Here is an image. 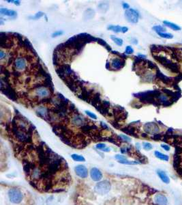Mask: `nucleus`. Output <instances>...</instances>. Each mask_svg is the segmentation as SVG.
Instances as JSON below:
<instances>
[{
    "mask_svg": "<svg viewBox=\"0 0 182 205\" xmlns=\"http://www.w3.org/2000/svg\"><path fill=\"white\" fill-rule=\"evenodd\" d=\"M27 61L32 62L28 60L27 56H18L15 58L13 62V69L21 73V72L25 71L27 68Z\"/></svg>",
    "mask_w": 182,
    "mask_h": 205,
    "instance_id": "obj_1",
    "label": "nucleus"
},
{
    "mask_svg": "<svg viewBox=\"0 0 182 205\" xmlns=\"http://www.w3.org/2000/svg\"><path fill=\"white\" fill-rule=\"evenodd\" d=\"M8 197L13 204H20L23 199L22 192L17 188H12L8 192Z\"/></svg>",
    "mask_w": 182,
    "mask_h": 205,
    "instance_id": "obj_2",
    "label": "nucleus"
},
{
    "mask_svg": "<svg viewBox=\"0 0 182 205\" xmlns=\"http://www.w3.org/2000/svg\"><path fill=\"white\" fill-rule=\"evenodd\" d=\"M71 116V123L72 125L75 126V127L81 128L82 126L87 124L88 122L90 121V120H88L87 118H86L85 116H83V115H81V114H79L78 111L72 114Z\"/></svg>",
    "mask_w": 182,
    "mask_h": 205,
    "instance_id": "obj_3",
    "label": "nucleus"
},
{
    "mask_svg": "<svg viewBox=\"0 0 182 205\" xmlns=\"http://www.w3.org/2000/svg\"><path fill=\"white\" fill-rule=\"evenodd\" d=\"M140 121H136V122H133L132 123H130L128 125H127L126 127H122L120 129L121 131H123L125 133H126L129 136H131L135 137H138V131L139 129L138 127H136V125L138 124H140Z\"/></svg>",
    "mask_w": 182,
    "mask_h": 205,
    "instance_id": "obj_4",
    "label": "nucleus"
},
{
    "mask_svg": "<svg viewBox=\"0 0 182 205\" xmlns=\"http://www.w3.org/2000/svg\"><path fill=\"white\" fill-rule=\"evenodd\" d=\"M111 183L108 181H104L100 182L95 186L94 190L97 194L100 195L106 194L111 190Z\"/></svg>",
    "mask_w": 182,
    "mask_h": 205,
    "instance_id": "obj_5",
    "label": "nucleus"
},
{
    "mask_svg": "<svg viewBox=\"0 0 182 205\" xmlns=\"http://www.w3.org/2000/svg\"><path fill=\"white\" fill-rule=\"evenodd\" d=\"M125 17L127 21L131 23H136L139 21V12L134 9L130 8L129 10L125 11Z\"/></svg>",
    "mask_w": 182,
    "mask_h": 205,
    "instance_id": "obj_6",
    "label": "nucleus"
},
{
    "mask_svg": "<svg viewBox=\"0 0 182 205\" xmlns=\"http://www.w3.org/2000/svg\"><path fill=\"white\" fill-rule=\"evenodd\" d=\"M143 130L147 134L155 135L160 131V127L156 122H147L143 125Z\"/></svg>",
    "mask_w": 182,
    "mask_h": 205,
    "instance_id": "obj_7",
    "label": "nucleus"
},
{
    "mask_svg": "<svg viewBox=\"0 0 182 205\" xmlns=\"http://www.w3.org/2000/svg\"><path fill=\"white\" fill-rule=\"evenodd\" d=\"M156 80L160 81L161 82L166 84L167 86H172V83H173V79L171 77H167L164 75L162 72H160L159 70H157L156 71Z\"/></svg>",
    "mask_w": 182,
    "mask_h": 205,
    "instance_id": "obj_8",
    "label": "nucleus"
},
{
    "mask_svg": "<svg viewBox=\"0 0 182 205\" xmlns=\"http://www.w3.org/2000/svg\"><path fill=\"white\" fill-rule=\"evenodd\" d=\"M110 64V70H112L111 69H113V70H115V71H118V70H120L125 66V60L124 59H122V58H115L112 60Z\"/></svg>",
    "mask_w": 182,
    "mask_h": 205,
    "instance_id": "obj_9",
    "label": "nucleus"
},
{
    "mask_svg": "<svg viewBox=\"0 0 182 205\" xmlns=\"http://www.w3.org/2000/svg\"><path fill=\"white\" fill-rule=\"evenodd\" d=\"M141 81L143 82L150 83L156 80V74H153L152 72L149 71H145L141 75Z\"/></svg>",
    "mask_w": 182,
    "mask_h": 205,
    "instance_id": "obj_10",
    "label": "nucleus"
},
{
    "mask_svg": "<svg viewBox=\"0 0 182 205\" xmlns=\"http://www.w3.org/2000/svg\"><path fill=\"white\" fill-rule=\"evenodd\" d=\"M74 170H75L76 174H77L79 177H81V178H87L88 176V170L87 167L84 166V165H77V166H76L75 168H74Z\"/></svg>",
    "mask_w": 182,
    "mask_h": 205,
    "instance_id": "obj_11",
    "label": "nucleus"
},
{
    "mask_svg": "<svg viewBox=\"0 0 182 205\" xmlns=\"http://www.w3.org/2000/svg\"><path fill=\"white\" fill-rule=\"evenodd\" d=\"M153 55L156 61L160 62L162 66H165L166 68H167L169 64H171L172 62L171 60L169 59V58H167V57L164 56V55H161L159 54H153Z\"/></svg>",
    "mask_w": 182,
    "mask_h": 205,
    "instance_id": "obj_12",
    "label": "nucleus"
},
{
    "mask_svg": "<svg viewBox=\"0 0 182 205\" xmlns=\"http://www.w3.org/2000/svg\"><path fill=\"white\" fill-rule=\"evenodd\" d=\"M91 178L94 181H100L102 178V174L98 169L96 167H94L90 171Z\"/></svg>",
    "mask_w": 182,
    "mask_h": 205,
    "instance_id": "obj_13",
    "label": "nucleus"
},
{
    "mask_svg": "<svg viewBox=\"0 0 182 205\" xmlns=\"http://www.w3.org/2000/svg\"><path fill=\"white\" fill-rule=\"evenodd\" d=\"M154 202L156 205H168V200L164 195L157 194L154 196Z\"/></svg>",
    "mask_w": 182,
    "mask_h": 205,
    "instance_id": "obj_14",
    "label": "nucleus"
},
{
    "mask_svg": "<svg viewBox=\"0 0 182 205\" xmlns=\"http://www.w3.org/2000/svg\"><path fill=\"white\" fill-rule=\"evenodd\" d=\"M101 101H102V100H101V98H100V93L95 92L94 94L93 95V97H92V99H90L89 103L94 106V108H95V107H96Z\"/></svg>",
    "mask_w": 182,
    "mask_h": 205,
    "instance_id": "obj_15",
    "label": "nucleus"
},
{
    "mask_svg": "<svg viewBox=\"0 0 182 205\" xmlns=\"http://www.w3.org/2000/svg\"><path fill=\"white\" fill-rule=\"evenodd\" d=\"M168 70H169L171 73H180V66L177 62H172L171 64L167 67Z\"/></svg>",
    "mask_w": 182,
    "mask_h": 205,
    "instance_id": "obj_16",
    "label": "nucleus"
},
{
    "mask_svg": "<svg viewBox=\"0 0 182 205\" xmlns=\"http://www.w3.org/2000/svg\"><path fill=\"white\" fill-rule=\"evenodd\" d=\"M0 13L2 15H5L8 16V17H16L17 15V12L15 10H8L6 8H0Z\"/></svg>",
    "mask_w": 182,
    "mask_h": 205,
    "instance_id": "obj_17",
    "label": "nucleus"
},
{
    "mask_svg": "<svg viewBox=\"0 0 182 205\" xmlns=\"http://www.w3.org/2000/svg\"><path fill=\"white\" fill-rule=\"evenodd\" d=\"M157 174L158 176L160 177V178L162 180V182H164L166 184H169L170 183V178L168 176V175L165 172L162 170H157Z\"/></svg>",
    "mask_w": 182,
    "mask_h": 205,
    "instance_id": "obj_18",
    "label": "nucleus"
},
{
    "mask_svg": "<svg viewBox=\"0 0 182 205\" xmlns=\"http://www.w3.org/2000/svg\"><path fill=\"white\" fill-rule=\"evenodd\" d=\"M163 23H164L165 26L169 27V28L172 29V30H174V31H179V30H181V27L180 26H179L178 25H177L175 23L172 22L168 21H164Z\"/></svg>",
    "mask_w": 182,
    "mask_h": 205,
    "instance_id": "obj_19",
    "label": "nucleus"
},
{
    "mask_svg": "<svg viewBox=\"0 0 182 205\" xmlns=\"http://www.w3.org/2000/svg\"><path fill=\"white\" fill-rule=\"evenodd\" d=\"M95 16V11L92 9L89 8L84 12V18L85 19H91Z\"/></svg>",
    "mask_w": 182,
    "mask_h": 205,
    "instance_id": "obj_20",
    "label": "nucleus"
},
{
    "mask_svg": "<svg viewBox=\"0 0 182 205\" xmlns=\"http://www.w3.org/2000/svg\"><path fill=\"white\" fill-rule=\"evenodd\" d=\"M155 156L156 157L158 158V159H159L160 160H162V161H168L169 160V157L167 155H164V154H163L162 153L159 152V151H155Z\"/></svg>",
    "mask_w": 182,
    "mask_h": 205,
    "instance_id": "obj_21",
    "label": "nucleus"
},
{
    "mask_svg": "<svg viewBox=\"0 0 182 205\" xmlns=\"http://www.w3.org/2000/svg\"><path fill=\"white\" fill-rule=\"evenodd\" d=\"M109 8V4L108 3H101L98 6V9L102 13H106Z\"/></svg>",
    "mask_w": 182,
    "mask_h": 205,
    "instance_id": "obj_22",
    "label": "nucleus"
},
{
    "mask_svg": "<svg viewBox=\"0 0 182 205\" xmlns=\"http://www.w3.org/2000/svg\"><path fill=\"white\" fill-rule=\"evenodd\" d=\"M107 29L111 30V31L115 32V33H119V32H121V31H122V27L119 26V25H111L107 27Z\"/></svg>",
    "mask_w": 182,
    "mask_h": 205,
    "instance_id": "obj_23",
    "label": "nucleus"
},
{
    "mask_svg": "<svg viewBox=\"0 0 182 205\" xmlns=\"http://www.w3.org/2000/svg\"><path fill=\"white\" fill-rule=\"evenodd\" d=\"M100 45H101L102 46H104L105 48H106V49L109 51H112L111 50V46H109L108 44L106 43V41H104L103 39H101V38H97V41H96Z\"/></svg>",
    "mask_w": 182,
    "mask_h": 205,
    "instance_id": "obj_24",
    "label": "nucleus"
},
{
    "mask_svg": "<svg viewBox=\"0 0 182 205\" xmlns=\"http://www.w3.org/2000/svg\"><path fill=\"white\" fill-rule=\"evenodd\" d=\"M96 148L102 151H104V152H109L111 150L110 148L106 147V146L104 144H102V143L98 144L96 145Z\"/></svg>",
    "mask_w": 182,
    "mask_h": 205,
    "instance_id": "obj_25",
    "label": "nucleus"
},
{
    "mask_svg": "<svg viewBox=\"0 0 182 205\" xmlns=\"http://www.w3.org/2000/svg\"><path fill=\"white\" fill-rule=\"evenodd\" d=\"M71 157L75 161H85V159L82 155H77V154H72L71 155Z\"/></svg>",
    "mask_w": 182,
    "mask_h": 205,
    "instance_id": "obj_26",
    "label": "nucleus"
},
{
    "mask_svg": "<svg viewBox=\"0 0 182 205\" xmlns=\"http://www.w3.org/2000/svg\"><path fill=\"white\" fill-rule=\"evenodd\" d=\"M146 66L151 70H156V71H157L158 69L157 65H156L155 63H153L151 61H149V60H147L146 61Z\"/></svg>",
    "mask_w": 182,
    "mask_h": 205,
    "instance_id": "obj_27",
    "label": "nucleus"
},
{
    "mask_svg": "<svg viewBox=\"0 0 182 205\" xmlns=\"http://www.w3.org/2000/svg\"><path fill=\"white\" fill-rule=\"evenodd\" d=\"M152 29L154 30L156 32H157V34L158 33H163V32H166V28L164 27L161 26V25H155L152 27Z\"/></svg>",
    "mask_w": 182,
    "mask_h": 205,
    "instance_id": "obj_28",
    "label": "nucleus"
},
{
    "mask_svg": "<svg viewBox=\"0 0 182 205\" xmlns=\"http://www.w3.org/2000/svg\"><path fill=\"white\" fill-rule=\"evenodd\" d=\"M158 35L160 37L166 39H172L173 38V35L171 33H167V32H163V33H158Z\"/></svg>",
    "mask_w": 182,
    "mask_h": 205,
    "instance_id": "obj_29",
    "label": "nucleus"
},
{
    "mask_svg": "<svg viewBox=\"0 0 182 205\" xmlns=\"http://www.w3.org/2000/svg\"><path fill=\"white\" fill-rule=\"evenodd\" d=\"M111 38L114 41V43L117 44L118 46H121L123 45V40L120 38H117L114 36H111Z\"/></svg>",
    "mask_w": 182,
    "mask_h": 205,
    "instance_id": "obj_30",
    "label": "nucleus"
},
{
    "mask_svg": "<svg viewBox=\"0 0 182 205\" xmlns=\"http://www.w3.org/2000/svg\"><path fill=\"white\" fill-rule=\"evenodd\" d=\"M118 162L120 163V164H128V165H136V164H140L139 161H130L127 160V159H124V160L119 161Z\"/></svg>",
    "mask_w": 182,
    "mask_h": 205,
    "instance_id": "obj_31",
    "label": "nucleus"
},
{
    "mask_svg": "<svg viewBox=\"0 0 182 205\" xmlns=\"http://www.w3.org/2000/svg\"><path fill=\"white\" fill-rule=\"evenodd\" d=\"M163 136H164V135L162 133H158L157 134H155L153 135V136L151 137V139H153V140H156V141H158V140H162V138H163Z\"/></svg>",
    "mask_w": 182,
    "mask_h": 205,
    "instance_id": "obj_32",
    "label": "nucleus"
},
{
    "mask_svg": "<svg viewBox=\"0 0 182 205\" xmlns=\"http://www.w3.org/2000/svg\"><path fill=\"white\" fill-rule=\"evenodd\" d=\"M143 148L145 150H150L153 148L152 145L149 142H143Z\"/></svg>",
    "mask_w": 182,
    "mask_h": 205,
    "instance_id": "obj_33",
    "label": "nucleus"
},
{
    "mask_svg": "<svg viewBox=\"0 0 182 205\" xmlns=\"http://www.w3.org/2000/svg\"><path fill=\"white\" fill-rule=\"evenodd\" d=\"M44 16V13L43 12H38V13H37L36 15L33 17H29V18H32V19H38V18H41L42 17H43Z\"/></svg>",
    "mask_w": 182,
    "mask_h": 205,
    "instance_id": "obj_34",
    "label": "nucleus"
},
{
    "mask_svg": "<svg viewBox=\"0 0 182 205\" xmlns=\"http://www.w3.org/2000/svg\"><path fill=\"white\" fill-rule=\"evenodd\" d=\"M133 53H134V49H133V48L132 47V46H127L126 48H125V54L130 55V54H132Z\"/></svg>",
    "mask_w": 182,
    "mask_h": 205,
    "instance_id": "obj_35",
    "label": "nucleus"
},
{
    "mask_svg": "<svg viewBox=\"0 0 182 205\" xmlns=\"http://www.w3.org/2000/svg\"><path fill=\"white\" fill-rule=\"evenodd\" d=\"M100 127H101V129L102 130H104V131H110V129H109L108 126H107L106 124H105L104 122H100Z\"/></svg>",
    "mask_w": 182,
    "mask_h": 205,
    "instance_id": "obj_36",
    "label": "nucleus"
},
{
    "mask_svg": "<svg viewBox=\"0 0 182 205\" xmlns=\"http://www.w3.org/2000/svg\"><path fill=\"white\" fill-rule=\"evenodd\" d=\"M120 136L121 137V139H122L123 142H131V138L126 136H125V135H120Z\"/></svg>",
    "mask_w": 182,
    "mask_h": 205,
    "instance_id": "obj_37",
    "label": "nucleus"
},
{
    "mask_svg": "<svg viewBox=\"0 0 182 205\" xmlns=\"http://www.w3.org/2000/svg\"><path fill=\"white\" fill-rule=\"evenodd\" d=\"M85 113L90 118H93V119H94V120H96L97 119V116H96V115H95V114L91 112V111H85Z\"/></svg>",
    "mask_w": 182,
    "mask_h": 205,
    "instance_id": "obj_38",
    "label": "nucleus"
},
{
    "mask_svg": "<svg viewBox=\"0 0 182 205\" xmlns=\"http://www.w3.org/2000/svg\"><path fill=\"white\" fill-rule=\"evenodd\" d=\"M175 155H182V148L176 146L175 151Z\"/></svg>",
    "mask_w": 182,
    "mask_h": 205,
    "instance_id": "obj_39",
    "label": "nucleus"
},
{
    "mask_svg": "<svg viewBox=\"0 0 182 205\" xmlns=\"http://www.w3.org/2000/svg\"><path fill=\"white\" fill-rule=\"evenodd\" d=\"M63 34H64V32L63 31H57V32H54V33L52 34V37L53 38H54V37L61 36V35H62Z\"/></svg>",
    "mask_w": 182,
    "mask_h": 205,
    "instance_id": "obj_40",
    "label": "nucleus"
},
{
    "mask_svg": "<svg viewBox=\"0 0 182 205\" xmlns=\"http://www.w3.org/2000/svg\"><path fill=\"white\" fill-rule=\"evenodd\" d=\"M115 159H117L118 161H121V160L126 159V157H125V156H123V155H117L115 156Z\"/></svg>",
    "mask_w": 182,
    "mask_h": 205,
    "instance_id": "obj_41",
    "label": "nucleus"
},
{
    "mask_svg": "<svg viewBox=\"0 0 182 205\" xmlns=\"http://www.w3.org/2000/svg\"><path fill=\"white\" fill-rule=\"evenodd\" d=\"M161 147H162L164 150H165L166 151H169L170 150V146L169 145H167V144H162L161 145Z\"/></svg>",
    "mask_w": 182,
    "mask_h": 205,
    "instance_id": "obj_42",
    "label": "nucleus"
},
{
    "mask_svg": "<svg viewBox=\"0 0 182 205\" xmlns=\"http://www.w3.org/2000/svg\"><path fill=\"white\" fill-rule=\"evenodd\" d=\"M122 6H123V8L125 9V10H129V8H130V5L128 4L127 3H123L122 4Z\"/></svg>",
    "mask_w": 182,
    "mask_h": 205,
    "instance_id": "obj_43",
    "label": "nucleus"
},
{
    "mask_svg": "<svg viewBox=\"0 0 182 205\" xmlns=\"http://www.w3.org/2000/svg\"><path fill=\"white\" fill-rule=\"evenodd\" d=\"M7 1L8 2H14L15 4H16V5H17V6L20 5V1H12H12H10V0H8Z\"/></svg>",
    "mask_w": 182,
    "mask_h": 205,
    "instance_id": "obj_44",
    "label": "nucleus"
},
{
    "mask_svg": "<svg viewBox=\"0 0 182 205\" xmlns=\"http://www.w3.org/2000/svg\"><path fill=\"white\" fill-rule=\"evenodd\" d=\"M128 31V28L127 27H122V31H121L122 33H125V32H127Z\"/></svg>",
    "mask_w": 182,
    "mask_h": 205,
    "instance_id": "obj_45",
    "label": "nucleus"
},
{
    "mask_svg": "<svg viewBox=\"0 0 182 205\" xmlns=\"http://www.w3.org/2000/svg\"><path fill=\"white\" fill-rule=\"evenodd\" d=\"M136 148H137V150H139V149H140V144L139 143H136Z\"/></svg>",
    "mask_w": 182,
    "mask_h": 205,
    "instance_id": "obj_46",
    "label": "nucleus"
}]
</instances>
